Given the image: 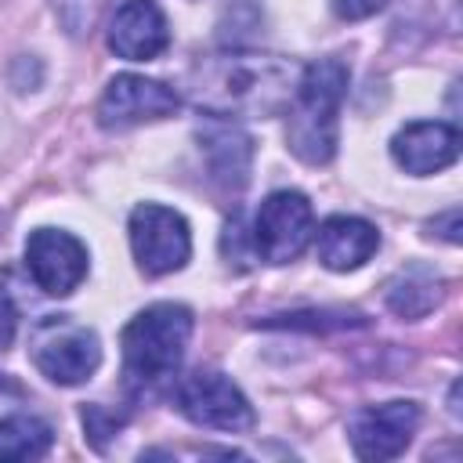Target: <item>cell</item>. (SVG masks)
Instances as JSON below:
<instances>
[{"instance_id": "cell-1", "label": "cell", "mask_w": 463, "mask_h": 463, "mask_svg": "<svg viewBox=\"0 0 463 463\" xmlns=\"http://www.w3.org/2000/svg\"><path fill=\"white\" fill-rule=\"evenodd\" d=\"M297 76L300 72L279 54L235 47L199 58L188 72V90L206 116H275L289 105Z\"/></svg>"}, {"instance_id": "cell-2", "label": "cell", "mask_w": 463, "mask_h": 463, "mask_svg": "<svg viewBox=\"0 0 463 463\" xmlns=\"http://www.w3.org/2000/svg\"><path fill=\"white\" fill-rule=\"evenodd\" d=\"M192 336V311L184 304H148L137 311L119 344H123V383L130 394H152L170 383L181 369L184 347Z\"/></svg>"}, {"instance_id": "cell-3", "label": "cell", "mask_w": 463, "mask_h": 463, "mask_svg": "<svg viewBox=\"0 0 463 463\" xmlns=\"http://www.w3.org/2000/svg\"><path fill=\"white\" fill-rule=\"evenodd\" d=\"M347 94V65L340 58L311 61L293 87L286 141L289 152L311 166H322L336 152V116Z\"/></svg>"}, {"instance_id": "cell-4", "label": "cell", "mask_w": 463, "mask_h": 463, "mask_svg": "<svg viewBox=\"0 0 463 463\" xmlns=\"http://www.w3.org/2000/svg\"><path fill=\"white\" fill-rule=\"evenodd\" d=\"M130 250H134V260L145 275L152 279H163V275H174L188 264L192 257V232H188V221L163 206V203H141L130 210Z\"/></svg>"}, {"instance_id": "cell-5", "label": "cell", "mask_w": 463, "mask_h": 463, "mask_svg": "<svg viewBox=\"0 0 463 463\" xmlns=\"http://www.w3.org/2000/svg\"><path fill=\"white\" fill-rule=\"evenodd\" d=\"M33 362L51 383L76 387L98 373L101 340L87 326H76L69 318H47L33 336Z\"/></svg>"}, {"instance_id": "cell-6", "label": "cell", "mask_w": 463, "mask_h": 463, "mask_svg": "<svg viewBox=\"0 0 463 463\" xmlns=\"http://www.w3.org/2000/svg\"><path fill=\"white\" fill-rule=\"evenodd\" d=\"M315 235V210L300 192H271L253 217V253L268 264H289Z\"/></svg>"}, {"instance_id": "cell-7", "label": "cell", "mask_w": 463, "mask_h": 463, "mask_svg": "<svg viewBox=\"0 0 463 463\" xmlns=\"http://www.w3.org/2000/svg\"><path fill=\"white\" fill-rule=\"evenodd\" d=\"M177 409L195 423V427H210V430H250L253 427V405L246 402V394L217 369H195L188 376H181L177 391Z\"/></svg>"}, {"instance_id": "cell-8", "label": "cell", "mask_w": 463, "mask_h": 463, "mask_svg": "<svg viewBox=\"0 0 463 463\" xmlns=\"http://www.w3.org/2000/svg\"><path fill=\"white\" fill-rule=\"evenodd\" d=\"M25 268L47 297H69L87 279V246L61 228H36L25 239Z\"/></svg>"}, {"instance_id": "cell-9", "label": "cell", "mask_w": 463, "mask_h": 463, "mask_svg": "<svg viewBox=\"0 0 463 463\" xmlns=\"http://www.w3.org/2000/svg\"><path fill=\"white\" fill-rule=\"evenodd\" d=\"M177 105H181V98L174 87L137 76V72H119L109 80V87L98 101V123L105 130H127L137 123L166 119L177 112Z\"/></svg>"}, {"instance_id": "cell-10", "label": "cell", "mask_w": 463, "mask_h": 463, "mask_svg": "<svg viewBox=\"0 0 463 463\" xmlns=\"http://www.w3.org/2000/svg\"><path fill=\"white\" fill-rule=\"evenodd\" d=\"M420 427V405L416 402H380V405H365L351 416L347 434H351V449L362 459H394L405 452V445L412 441Z\"/></svg>"}, {"instance_id": "cell-11", "label": "cell", "mask_w": 463, "mask_h": 463, "mask_svg": "<svg viewBox=\"0 0 463 463\" xmlns=\"http://www.w3.org/2000/svg\"><path fill=\"white\" fill-rule=\"evenodd\" d=\"M109 51L127 61H152L170 47V25L156 0H123L109 18Z\"/></svg>"}, {"instance_id": "cell-12", "label": "cell", "mask_w": 463, "mask_h": 463, "mask_svg": "<svg viewBox=\"0 0 463 463\" xmlns=\"http://www.w3.org/2000/svg\"><path fill=\"white\" fill-rule=\"evenodd\" d=\"M391 159L412 177L438 174L459 159V130L452 123H441V119L405 123L391 137Z\"/></svg>"}, {"instance_id": "cell-13", "label": "cell", "mask_w": 463, "mask_h": 463, "mask_svg": "<svg viewBox=\"0 0 463 463\" xmlns=\"http://www.w3.org/2000/svg\"><path fill=\"white\" fill-rule=\"evenodd\" d=\"M199 148L206 156L210 177L224 192H239L250 181V163H253V141L242 127L221 116H206L199 127Z\"/></svg>"}, {"instance_id": "cell-14", "label": "cell", "mask_w": 463, "mask_h": 463, "mask_svg": "<svg viewBox=\"0 0 463 463\" xmlns=\"http://www.w3.org/2000/svg\"><path fill=\"white\" fill-rule=\"evenodd\" d=\"M315 250L329 271H354L365 260H373V253L380 250V232L362 217L336 213V217L318 224Z\"/></svg>"}, {"instance_id": "cell-15", "label": "cell", "mask_w": 463, "mask_h": 463, "mask_svg": "<svg viewBox=\"0 0 463 463\" xmlns=\"http://www.w3.org/2000/svg\"><path fill=\"white\" fill-rule=\"evenodd\" d=\"M441 293H445V282L434 268L427 264H405L398 275L387 279L383 286V300L394 315L402 318H423L427 311H434L441 304Z\"/></svg>"}, {"instance_id": "cell-16", "label": "cell", "mask_w": 463, "mask_h": 463, "mask_svg": "<svg viewBox=\"0 0 463 463\" xmlns=\"http://www.w3.org/2000/svg\"><path fill=\"white\" fill-rule=\"evenodd\" d=\"M54 430L40 416H4L0 420V463H22V459H40L51 452Z\"/></svg>"}, {"instance_id": "cell-17", "label": "cell", "mask_w": 463, "mask_h": 463, "mask_svg": "<svg viewBox=\"0 0 463 463\" xmlns=\"http://www.w3.org/2000/svg\"><path fill=\"white\" fill-rule=\"evenodd\" d=\"M51 7L69 36H87L101 18L105 0H51Z\"/></svg>"}, {"instance_id": "cell-18", "label": "cell", "mask_w": 463, "mask_h": 463, "mask_svg": "<svg viewBox=\"0 0 463 463\" xmlns=\"http://www.w3.org/2000/svg\"><path fill=\"white\" fill-rule=\"evenodd\" d=\"M14 333H18V307H14L11 293L0 286V351H7V347H11Z\"/></svg>"}, {"instance_id": "cell-19", "label": "cell", "mask_w": 463, "mask_h": 463, "mask_svg": "<svg viewBox=\"0 0 463 463\" xmlns=\"http://www.w3.org/2000/svg\"><path fill=\"white\" fill-rule=\"evenodd\" d=\"M383 4H387V0H333V11H336L340 18H347V22H362V18L376 14Z\"/></svg>"}, {"instance_id": "cell-20", "label": "cell", "mask_w": 463, "mask_h": 463, "mask_svg": "<svg viewBox=\"0 0 463 463\" xmlns=\"http://www.w3.org/2000/svg\"><path fill=\"white\" fill-rule=\"evenodd\" d=\"M0 391H18V383H11V380L0 373Z\"/></svg>"}]
</instances>
